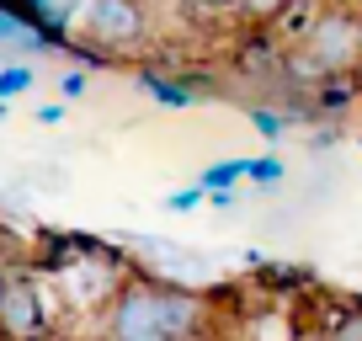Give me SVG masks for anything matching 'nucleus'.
Instances as JSON below:
<instances>
[{"label": "nucleus", "instance_id": "obj_1", "mask_svg": "<svg viewBox=\"0 0 362 341\" xmlns=\"http://www.w3.org/2000/svg\"><path fill=\"white\" fill-rule=\"evenodd\" d=\"M208 299L165 277H123L112 304L102 309V341H203Z\"/></svg>", "mask_w": 362, "mask_h": 341}, {"label": "nucleus", "instance_id": "obj_2", "mask_svg": "<svg viewBox=\"0 0 362 341\" xmlns=\"http://www.w3.org/2000/svg\"><path fill=\"white\" fill-rule=\"evenodd\" d=\"M362 69V16L346 6H330L298 33V48L288 54V75L298 80H330V75H357Z\"/></svg>", "mask_w": 362, "mask_h": 341}, {"label": "nucleus", "instance_id": "obj_3", "mask_svg": "<svg viewBox=\"0 0 362 341\" xmlns=\"http://www.w3.org/2000/svg\"><path fill=\"white\" fill-rule=\"evenodd\" d=\"M75 27H80V37L64 48H75L80 64H112V59L144 48L149 11H144V0H86Z\"/></svg>", "mask_w": 362, "mask_h": 341}, {"label": "nucleus", "instance_id": "obj_4", "mask_svg": "<svg viewBox=\"0 0 362 341\" xmlns=\"http://www.w3.org/2000/svg\"><path fill=\"white\" fill-rule=\"evenodd\" d=\"M0 341H48V304L33 272H6L0 283Z\"/></svg>", "mask_w": 362, "mask_h": 341}, {"label": "nucleus", "instance_id": "obj_5", "mask_svg": "<svg viewBox=\"0 0 362 341\" xmlns=\"http://www.w3.org/2000/svg\"><path fill=\"white\" fill-rule=\"evenodd\" d=\"M0 6H11L22 22H33L37 33H48L59 48H64V33L80 22V0H0Z\"/></svg>", "mask_w": 362, "mask_h": 341}, {"label": "nucleus", "instance_id": "obj_6", "mask_svg": "<svg viewBox=\"0 0 362 341\" xmlns=\"http://www.w3.org/2000/svg\"><path fill=\"white\" fill-rule=\"evenodd\" d=\"M139 86L149 91V102H160V107H192V102H203V86L197 80H176V75H155V69H144L139 75Z\"/></svg>", "mask_w": 362, "mask_h": 341}, {"label": "nucleus", "instance_id": "obj_7", "mask_svg": "<svg viewBox=\"0 0 362 341\" xmlns=\"http://www.w3.org/2000/svg\"><path fill=\"white\" fill-rule=\"evenodd\" d=\"M245 176H250V155L245 160H214V166L197 176V187H203V192H229V187H240Z\"/></svg>", "mask_w": 362, "mask_h": 341}, {"label": "nucleus", "instance_id": "obj_8", "mask_svg": "<svg viewBox=\"0 0 362 341\" xmlns=\"http://www.w3.org/2000/svg\"><path fill=\"white\" fill-rule=\"evenodd\" d=\"M288 11H293V0H240V16L250 27H272V22H283Z\"/></svg>", "mask_w": 362, "mask_h": 341}, {"label": "nucleus", "instance_id": "obj_9", "mask_svg": "<svg viewBox=\"0 0 362 341\" xmlns=\"http://www.w3.org/2000/svg\"><path fill=\"white\" fill-rule=\"evenodd\" d=\"M250 128H256L261 139H272V144H277V139H283L293 123H288V112H277V107H261V102H256V107H250Z\"/></svg>", "mask_w": 362, "mask_h": 341}, {"label": "nucleus", "instance_id": "obj_10", "mask_svg": "<svg viewBox=\"0 0 362 341\" xmlns=\"http://www.w3.org/2000/svg\"><path fill=\"white\" fill-rule=\"evenodd\" d=\"M27 86H33V64H27V59H16V64H0V102L22 96Z\"/></svg>", "mask_w": 362, "mask_h": 341}, {"label": "nucleus", "instance_id": "obj_11", "mask_svg": "<svg viewBox=\"0 0 362 341\" xmlns=\"http://www.w3.org/2000/svg\"><path fill=\"white\" fill-rule=\"evenodd\" d=\"M283 176H288V166H283L277 155H256V160H250V176H245V182H250V187H277Z\"/></svg>", "mask_w": 362, "mask_h": 341}, {"label": "nucleus", "instance_id": "obj_12", "mask_svg": "<svg viewBox=\"0 0 362 341\" xmlns=\"http://www.w3.org/2000/svg\"><path fill=\"white\" fill-rule=\"evenodd\" d=\"M325 341H362V309H346V315H336V325L325 330Z\"/></svg>", "mask_w": 362, "mask_h": 341}, {"label": "nucleus", "instance_id": "obj_13", "mask_svg": "<svg viewBox=\"0 0 362 341\" xmlns=\"http://www.w3.org/2000/svg\"><path fill=\"white\" fill-rule=\"evenodd\" d=\"M197 203H208V192H203V187H181V192H170V197H165V208H170V214H187V208H197Z\"/></svg>", "mask_w": 362, "mask_h": 341}, {"label": "nucleus", "instance_id": "obj_14", "mask_svg": "<svg viewBox=\"0 0 362 341\" xmlns=\"http://www.w3.org/2000/svg\"><path fill=\"white\" fill-rule=\"evenodd\" d=\"M86 69H64V75H59V96H64V102H75V96H86Z\"/></svg>", "mask_w": 362, "mask_h": 341}, {"label": "nucleus", "instance_id": "obj_15", "mask_svg": "<svg viewBox=\"0 0 362 341\" xmlns=\"http://www.w3.org/2000/svg\"><path fill=\"white\" fill-rule=\"evenodd\" d=\"M197 16H229V11H240V0H187Z\"/></svg>", "mask_w": 362, "mask_h": 341}, {"label": "nucleus", "instance_id": "obj_16", "mask_svg": "<svg viewBox=\"0 0 362 341\" xmlns=\"http://www.w3.org/2000/svg\"><path fill=\"white\" fill-rule=\"evenodd\" d=\"M64 117V102H48V107H37V123H59Z\"/></svg>", "mask_w": 362, "mask_h": 341}, {"label": "nucleus", "instance_id": "obj_17", "mask_svg": "<svg viewBox=\"0 0 362 341\" xmlns=\"http://www.w3.org/2000/svg\"><path fill=\"white\" fill-rule=\"evenodd\" d=\"M208 203L214 208H235V187H229V192H208Z\"/></svg>", "mask_w": 362, "mask_h": 341}, {"label": "nucleus", "instance_id": "obj_18", "mask_svg": "<svg viewBox=\"0 0 362 341\" xmlns=\"http://www.w3.org/2000/svg\"><path fill=\"white\" fill-rule=\"evenodd\" d=\"M0 283H6V272H0Z\"/></svg>", "mask_w": 362, "mask_h": 341}, {"label": "nucleus", "instance_id": "obj_19", "mask_svg": "<svg viewBox=\"0 0 362 341\" xmlns=\"http://www.w3.org/2000/svg\"><path fill=\"white\" fill-rule=\"evenodd\" d=\"M357 144H362V134H357Z\"/></svg>", "mask_w": 362, "mask_h": 341}]
</instances>
